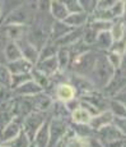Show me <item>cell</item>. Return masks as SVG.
Instances as JSON below:
<instances>
[{
	"mask_svg": "<svg viewBox=\"0 0 126 147\" xmlns=\"http://www.w3.org/2000/svg\"><path fill=\"white\" fill-rule=\"evenodd\" d=\"M115 73H116V69L110 64L107 55L98 51L97 60L94 63L92 72L87 77V80L93 84L96 91L97 90H105L110 84L112 78L115 77Z\"/></svg>",
	"mask_w": 126,
	"mask_h": 147,
	"instance_id": "1",
	"label": "cell"
},
{
	"mask_svg": "<svg viewBox=\"0 0 126 147\" xmlns=\"http://www.w3.org/2000/svg\"><path fill=\"white\" fill-rule=\"evenodd\" d=\"M98 53L94 50H89V51L82 54V55L77 56V58L71 59V69L74 74L80 76V77H88L89 73L92 72L94 67V63L97 60Z\"/></svg>",
	"mask_w": 126,
	"mask_h": 147,
	"instance_id": "2",
	"label": "cell"
},
{
	"mask_svg": "<svg viewBox=\"0 0 126 147\" xmlns=\"http://www.w3.org/2000/svg\"><path fill=\"white\" fill-rule=\"evenodd\" d=\"M47 117H49V113L32 111V113H29L27 117H24L23 119H22V131L26 133V136L29 138L31 142H32V140L35 138L38 129L43 125Z\"/></svg>",
	"mask_w": 126,
	"mask_h": 147,
	"instance_id": "3",
	"label": "cell"
},
{
	"mask_svg": "<svg viewBox=\"0 0 126 147\" xmlns=\"http://www.w3.org/2000/svg\"><path fill=\"white\" fill-rule=\"evenodd\" d=\"M68 131H69V121L51 118L49 121V133H50L49 147H55L56 143L66 134Z\"/></svg>",
	"mask_w": 126,
	"mask_h": 147,
	"instance_id": "4",
	"label": "cell"
},
{
	"mask_svg": "<svg viewBox=\"0 0 126 147\" xmlns=\"http://www.w3.org/2000/svg\"><path fill=\"white\" fill-rule=\"evenodd\" d=\"M94 137L102 143L103 146L107 145L111 142H117V141H125L126 138L124 137V134L120 132V129L115 125L113 123L108 124V125L103 127V128L98 129L94 134Z\"/></svg>",
	"mask_w": 126,
	"mask_h": 147,
	"instance_id": "5",
	"label": "cell"
},
{
	"mask_svg": "<svg viewBox=\"0 0 126 147\" xmlns=\"http://www.w3.org/2000/svg\"><path fill=\"white\" fill-rule=\"evenodd\" d=\"M21 131H22V120L14 118L12 121H9V123L0 131V142H1L3 145H7L8 142L13 141L14 138L19 134Z\"/></svg>",
	"mask_w": 126,
	"mask_h": 147,
	"instance_id": "6",
	"label": "cell"
},
{
	"mask_svg": "<svg viewBox=\"0 0 126 147\" xmlns=\"http://www.w3.org/2000/svg\"><path fill=\"white\" fill-rule=\"evenodd\" d=\"M15 44L18 45L19 50H21L22 58L26 59L27 61H29V63L33 64V65H36V63L38 61V55H40V51H38V50L27 40V37H24V38H22V40L17 41Z\"/></svg>",
	"mask_w": 126,
	"mask_h": 147,
	"instance_id": "7",
	"label": "cell"
},
{
	"mask_svg": "<svg viewBox=\"0 0 126 147\" xmlns=\"http://www.w3.org/2000/svg\"><path fill=\"white\" fill-rule=\"evenodd\" d=\"M55 97L60 102H69V101L77 98V92L74 87L69 83H59L55 86Z\"/></svg>",
	"mask_w": 126,
	"mask_h": 147,
	"instance_id": "8",
	"label": "cell"
},
{
	"mask_svg": "<svg viewBox=\"0 0 126 147\" xmlns=\"http://www.w3.org/2000/svg\"><path fill=\"white\" fill-rule=\"evenodd\" d=\"M35 68L38 70V72H41L42 74H45L46 77H49V78H52L55 74H57L59 73V65H57L56 56L37 61Z\"/></svg>",
	"mask_w": 126,
	"mask_h": 147,
	"instance_id": "9",
	"label": "cell"
},
{
	"mask_svg": "<svg viewBox=\"0 0 126 147\" xmlns=\"http://www.w3.org/2000/svg\"><path fill=\"white\" fill-rule=\"evenodd\" d=\"M8 70L10 72L12 76H17V74H28V73L32 72V69L35 68L33 64H31L29 61H27L26 59H19L15 61H10V63H5Z\"/></svg>",
	"mask_w": 126,
	"mask_h": 147,
	"instance_id": "10",
	"label": "cell"
},
{
	"mask_svg": "<svg viewBox=\"0 0 126 147\" xmlns=\"http://www.w3.org/2000/svg\"><path fill=\"white\" fill-rule=\"evenodd\" d=\"M52 104H54L52 97L43 91L37 94L36 96H33V107H35V111L49 113Z\"/></svg>",
	"mask_w": 126,
	"mask_h": 147,
	"instance_id": "11",
	"label": "cell"
},
{
	"mask_svg": "<svg viewBox=\"0 0 126 147\" xmlns=\"http://www.w3.org/2000/svg\"><path fill=\"white\" fill-rule=\"evenodd\" d=\"M113 119L115 118L110 110H105V111L99 113L96 117L92 118L91 121H89V127H91L94 132H97L98 129L103 128V127L108 125V124H112L113 123Z\"/></svg>",
	"mask_w": 126,
	"mask_h": 147,
	"instance_id": "12",
	"label": "cell"
},
{
	"mask_svg": "<svg viewBox=\"0 0 126 147\" xmlns=\"http://www.w3.org/2000/svg\"><path fill=\"white\" fill-rule=\"evenodd\" d=\"M51 119V118H50ZM45 121L43 125L38 129V132L36 133L35 138L31 142V147H49L50 142V133H49V121Z\"/></svg>",
	"mask_w": 126,
	"mask_h": 147,
	"instance_id": "13",
	"label": "cell"
},
{
	"mask_svg": "<svg viewBox=\"0 0 126 147\" xmlns=\"http://www.w3.org/2000/svg\"><path fill=\"white\" fill-rule=\"evenodd\" d=\"M42 91H43V90H42L38 84H36V82H33L31 80V81L26 82L24 84H22L21 87L13 90V95H14V97H15V96H36Z\"/></svg>",
	"mask_w": 126,
	"mask_h": 147,
	"instance_id": "14",
	"label": "cell"
},
{
	"mask_svg": "<svg viewBox=\"0 0 126 147\" xmlns=\"http://www.w3.org/2000/svg\"><path fill=\"white\" fill-rule=\"evenodd\" d=\"M88 19H89L88 14L82 12V13L69 14L63 22L66 24V26H69L70 28H80V27H84L87 23H88Z\"/></svg>",
	"mask_w": 126,
	"mask_h": 147,
	"instance_id": "15",
	"label": "cell"
},
{
	"mask_svg": "<svg viewBox=\"0 0 126 147\" xmlns=\"http://www.w3.org/2000/svg\"><path fill=\"white\" fill-rule=\"evenodd\" d=\"M3 55H4L5 63H10V61H15L22 59L21 50H19L18 45L13 41L7 42V45L4 46V50H3Z\"/></svg>",
	"mask_w": 126,
	"mask_h": 147,
	"instance_id": "16",
	"label": "cell"
},
{
	"mask_svg": "<svg viewBox=\"0 0 126 147\" xmlns=\"http://www.w3.org/2000/svg\"><path fill=\"white\" fill-rule=\"evenodd\" d=\"M73 28H70L69 26H66L64 22L61 21H54L52 23V27H51V33H50V41L51 42H55L57 40H60L61 37L69 33Z\"/></svg>",
	"mask_w": 126,
	"mask_h": 147,
	"instance_id": "17",
	"label": "cell"
},
{
	"mask_svg": "<svg viewBox=\"0 0 126 147\" xmlns=\"http://www.w3.org/2000/svg\"><path fill=\"white\" fill-rule=\"evenodd\" d=\"M50 14L55 21L61 22L69 16L64 1H50Z\"/></svg>",
	"mask_w": 126,
	"mask_h": 147,
	"instance_id": "18",
	"label": "cell"
},
{
	"mask_svg": "<svg viewBox=\"0 0 126 147\" xmlns=\"http://www.w3.org/2000/svg\"><path fill=\"white\" fill-rule=\"evenodd\" d=\"M112 44H113V40L111 37L110 31H106V32H101L97 35L94 46H96V49H98V51L102 53V51H110Z\"/></svg>",
	"mask_w": 126,
	"mask_h": 147,
	"instance_id": "19",
	"label": "cell"
},
{
	"mask_svg": "<svg viewBox=\"0 0 126 147\" xmlns=\"http://www.w3.org/2000/svg\"><path fill=\"white\" fill-rule=\"evenodd\" d=\"M56 60H57V65H59V72H65V69L68 68L71 60L70 56L69 49L68 47H59L57 53H56Z\"/></svg>",
	"mask_w": 126,
	"mask_h": 147,
	"instance_id": "20",
	"label": "cell"
},
{
	"mask_svg": "<svg viewBox=\"0 0 126 147\" xmlns=\"http://www.w3.org/2000/svg\"><path fill=\"white\" fill-rule=\"evenodd\" d=\"M70 119H71V123H75V124H89V121L92 119V115L84 107L79 106L78 109H75L71 113Z\"/></svg>",
	"mask_w": 126,
	"mask_h": 147,
	"instance_id": "21",
	"label": "cell"
},
{
	"mask_svg": "<svg viewBox=\"0 0 126 147\" xmlns=\"http://www.w3.org/2000/svg\"><path fill=\"white\" fill-rule=\"evenodd\" d=\"M107 109L112 113L113 118H121V119H125L126 118V106L121 101L117 100V98H111V100H108Z\"/></svg>",
	"mask_w": 126,
	"mask_h": 147,
	"instance_id": "22",
	"label": "cell"
},
{
	"mask_svg": "<svg viewBox=\"0 0 126 147\" xmlns=\"http://www.w3.org/2000/svg\"><path fill=\"white\" fill-rule=\"evenodd\" d=\"M110 33H111V37L113 42H117L126 36V28L124 26V23L121 22V19H117V21H113L112 23V27L110 30Z\"/></svg>",
	"mask_w": 126,
	"mask_h": 147,
	"instance_id": "23",
	"label": "cell"
},
{
	"mask_svg": "<svg viewBox=\"0 0 126 147\" xmlns=\"http://www.w3.org/2000/svg\"><path fill=\"white\" fill-rule=\"evenodd\" d=\"M31 77H32V81L36 82V84H38L42 90H46L51 86V80H50L49 77H46L45 74H42L41 72H38L36 68L32 69V72H31Z\"/></svg>",
	"mask_w": 126,
	"mask_h": 147,
	"instance_id": "24",
	"label": "cell"
},
{
	"mask_svg": "<svg viewBox=\"0 0 126 147\" xmlns=\"http://www.w3.org/2000/svg\"><path fill=\"white\" fill-rule=\"evenodd\" d=\"M59 47L56 46L54 42L49 41L40 50V55H38V61L40 60H45V59H50L56 56V53H57Z\"/></svg>",
	"mask_w": 126,
	"mask_h": 147,
	"instance_id": "25",
	"label": "cell"
},
{
	"mask_svg": "<svg viewBox=\"0 0 126 147\" xmlns=\"http://www.w3.org/2000/svg\"><path fill=\"white\" fill-rule=\"evenodd\" d=\"M113 22H107V21H98V19H92L88 23V28L96 31L97 33L101 32H106V31H110L112 27Z\"/></svg>",
	"mask_w": 126,
	"mask_h": 147,
	"instance_id": "26",
	"label": "cell"
},
{
	"mask_svg": "<svg viewBox=\"0 0 126 147\" xmlns=\"http://www.w3.org/2000/svg\"><path fill=\"white\" fill-rule=\"evenodd\" d=\"M5 146H8V147H31V141L26 136V133H24L23 131H21L19 134L17 136L13 141L8 142Z\"/></svg>",
	"mask_w": 126,
	"mask_h": 147,
	"instance_id": "27",
	"label": "cell"
},
{
	"mask_svg": "<svg viewBox=\"0 0 126 147\" xmlns=\"http://www.w3.org/2000/svg\"><path fill=\"white\" fill-rule=\"evenodd\" d=\"M10 84H12V74L8 70L5 63H0V87L10 88Z\"/></svg>",
	"mask_w": 126,
	"mask_h": 147,
	"instance_id": "28",
	"label": "cell"
},
{
	"mask_svg": "<svg viewBox=\"0 0 126 147\" xmlns=\"http://www.w3.org/2000/svg\"><path fill=\"white\" fill-rule=\"evenodd\" d=\"M32 77H31V73L28 74H17V76H12V84H10V90H15L18 87H21L22 84H24L26 82L31 81Z\"/></svg>",
	"mask_w": 126,
	"mask_h": 147,
	"instance_id": "29",
	"label": "cell"
},
{
	"mask_svg": "<svg viewBox=\"0 0 126 147\" xmlns=\"http://www.w3.org/2000/svg\"><path fill=\"white\" fill-rule=\"evenodd\" d=\"M97 35H98V33L96 32V31H93V30H91V28L87 27V30H84L82 41L85 45H88V46H92V45H94V42H96Z\"/></svg>",
	"mask_w": 126,
	"mask_h": 147,
	"instance_id": "30",
	"label": "cell"
},
{
	"mask_svg": "<svg viewBox=\"0 0 126 147\" xmlns=\"http://www.w3.org/2000/svg\"><path fill=\"white\" fill-rule=\"evenodd\" d=\"M66 7V10H68L69 14H74V13H82V5H80L79 0H69V1H64Z\"/></svg>",
	"mask_w": 126,
	"mask_h": 147,
	"instance_id": "31",
	"label": "cell"
},
{
	"mask_svg": "<svg viewBox=\"0 0 126 147\" xmlns=\"http://www.w3.org/2000/svg\"><path fill=\"white\" fill-rule=\"evenodd\" d=\"M124 5H125V1H115L113 7L111 8V12H112V16L113 18H121L122 13H124Z\"/></svg>",
	"mask_w": 126,
	"mask_h": 147,
	"instance_id": "32",
	"label": "cell"
},
{
	"mask_svg": "<svg viewBox=\"0 0 126 147\" xmlns=\"http://www.w3.org/2000/svg\"><path fill=\"white\" fill-rule=\"evenodd\" d=\"M106 55H107V59H108V61H110L111 65L115 69H119L120 64H121V55L115 54V53H111V51H108Z\"/></svg>",
	"mask_w": 126,
	"mask_h": 147,
	"instance_id": "33",
	"label": "cell"
},
{
	"mask_svg": "<svg viewBox=\"0 0 126 147\" xmlns=\"http://www.w3.org/2000/svg\"><path fill=\"white\" fill-rule=\"evenodd\" d=\"M113 124L120 129V132H121V133L124 134V137L126 138V118L125 119H121V118H115Z\"/></svg>",
	"mask_w": 126,
	"mask_h": 147,
	"instance_id": "34",
	"label": "cell"
},
{
	"mask_svg": "<svg viewBox=\"0 0 126 147\" xmlns=\"http://www.w3.org/2000/svg\"><path fill=\"white\" fill-rule=\"evenodd\" d=\"M117 70H119L121 74L126 76V51L124 53V55L121 56V64H120V68Z\"/></svg>",
	"mask_w": 126,
	"mask_h": 147,
	"instance_id": "35",
	"label": "cell"
},
{
	"mask_svg": "<svg viewBox=\"0 0 126 147\" xmlns=\"http://www.w3.org/2000/svg\"><path fill=\"white\" fill-rule=\"evenodd\" d=\"M124 145V141H117V142H111V143H107L103 147H122Z\"/></svg>",
	"mask_w": 126,
	"mask_h": 147,
	"instance_id": "36",
	"label": "cell"
},
{
	"mask_svg": "<svg viewBox=\"0 0 126 147\" xmlns=\"http://www.w3.org/2000/svg\"><path fill=\"white\" fill-rule=\"evenodd\" d=\"M121 22L124 23V26L126 28V1H125V5H124V13H122V16H121Z\"/></svg>",
	"mask_w": 126,
	"mask_h": 147,
	"instance_id": "37",
	"label": "cell"
},
{
	"mask_svg": "<svg viewBox=\"0 0 126 147\" xmlns=\"http://www.w3.org/2000/svg\"><path fill=\"white\" fill-rule=\"evenodd\" d=\"M122 147H126V142H124V145H122Z\"/></svg>",
	"mask_w": 126,
	"mask_h": 147,
	"instance_id": "38",
	"label": "cell"
},
{
	"mask_svg": "<svg viewBox=\"0 0 126 147\" xmlns=\"http://www.w3.org/2000/svg\"><path fill=\"white\" fill-rule=\"evenodd\" d=\"M0 147H8V146H5V145H1V146H0Z\"/></svg>",
	"mask_w": 126,
	"mask_h": 147,
	"instance_id": "39",
	"label": "cell"
},
{
	"mask_svg": "<svg viewBox=\"0 0 126 147\" xmlns=\"http://www.w3.org/2000/svg\"><path fill=\"white\" fill-rule=\"evenodd\" d=\"M0 21H1V12H0Z\"/></svg>",
	"mask_w": 126,
	"mask_h": 147,
	"instance_id": "40",
	"label": "cell"
},
{
	"mask_svg": "<svg viewBox=\"0 0 126 147\" xmlns=\"http://www.w3.org/2000/svg\"><path fill=\"white\" fill-rule=\"evenodd\" d=\"M122 91H126V87H125V88H124V90H122Z\"/></svg>",
	"mask_w": 126,
	"mask_h": 147,
	"instance_id": "41",
	"label": "cell"
}]
</instances>
